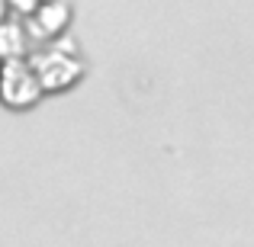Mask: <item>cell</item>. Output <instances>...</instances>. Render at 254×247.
Segmentation results:
<instances>
[{"label": "cell", "mask_w": 254, "mask_h": 247, "mask_svg": "<svg viewBox=\"0 0 254 247\" xmlns=\"http://www.w3.org/2000/svg\"><path fill=\"white\" fill-rule=\"evenodd\" d=\"M3 97L10 103H29L36 97V81H32L29 68L19 61H10L3 68Z\"/></svg>", "instance_id": "1"}, {"label": "cell", "mask_w": 254, "mask_h": 247, "mask_svg": "<svg viewBox=\"0 0 254 247\" xmlns=\"http://www.w3.org/2000/svg\"><path fill=\"white\" fill-rule=\"evenodd\" d=\"M0 49H3L6 55H16V51L23 49V42H19V32H16V26H3V29H0Z\"/></svg>", "instance_id": "2"}]
</instances>
